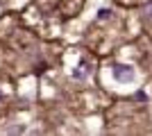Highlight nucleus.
<instances>
[{
	"label": "nucleus",
	"mask_w": 152,
	"mask_h": 136,
	"mask_svg": "<svg viewBox=\"0 0 152 136\" xmlns=\"http://www.w3.org/2000/svg\"><path fill=\"white\" fill-rule=\"evenodd\" d=\"M114 77L118 82H132L134 79V71L129 66H123V64H116L114 66Z\"/></svg>",
	"instance_id": "nucleus-1"
},
{
	"label": "nucleus",
	"mask_w": 152,
	"mask_h": 136,
	"mask_svg": "<svg viewBox=\"0 0 152 136\" xmlns=\"http://www.w3.org/2000/svg\"><path fill=\"white\" fill-rule=\"evenodd\" d=\"M86 73H89V64H86V61H82V64L73 71V77H80V79H82V77H86Z\"/></svg>",
	"instance_id": "nucleus-2"
},
{
	"label": "nucleus",
	"mask_w": 152,
	"mask_h": 136,
	"mask_svg": "<svg viewBox=\"0 0 152 136\" xmlns=\"http://www.w3.org/2000/svg\"><path fill=\"white\" fill-rule=\"evenodd\" d=\"M145 14H148V18H152V2H148V7H145Z\"/></svg>",
	"instance_id": "nucleus-3"
}]
</instances>
